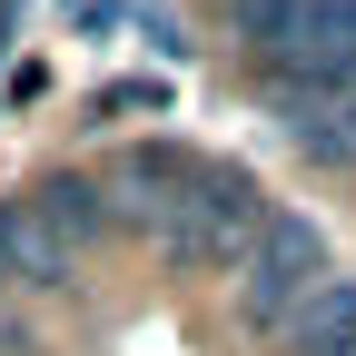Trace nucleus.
<instances>
[{"label":"nucleus","instance_id":"3","mask_svg":"<svg viewBox=\"0 0 356 356\" xmlns=\"http://www.w3.org/2000/svg\"><path fill=\"white\" fill-rule=\"evenodd\" d=\"M70 257H79V248L40 218V198H0V277H20V287H60Z\"/></svg>","mask_w":356,"mask_h":356},{"label":"nucleus","instance_id":"5","mask_svg":"<svg viewBox=\"0 0 356 356\" xmlns=\"http://www.w3.org/2000/svg\"><path fill=\"white\" fill-rule=\"evenodd\" d=\"M30 198H40V218H50V228H60L70 248H79L89 228H99V188H89V178H50V188H30Z\"/></svg>","mask_w":356,"mask_h":356},{"label":"nucleus","instance_id":"6","mask_svg":"<svg viewBox=\"0 0 356 356\" xmlns=\"http://www.w3.org/2000/svg\"><path fill=\"white\" fill-rule=\"evenodd\" d=\"M287 20H297V0H228V30L248 40L257 60H267V50H277V40H287Z\"/></svg>","mask_w":356,"mask_h":356},{"label":"nucleus","instance_id":"4","mask_svg":"<svg viewBox=\"0 0 356 356\" xmlns=\"http://www.w3.org/2000/svg\"><path fill=\"white\" fill-rule=\"evenodd\" d=\"M297 356H356V277H327L317 297L297 307V327H287Z\"/></svg>","mask_w":356,"mask_h":356},{"label":"nucleus","instance_id":"2","mask_svg":"<svg viewBox=\"0 0 356 356\" xmlns=\"http://www.w3.org/2000/svg\"><path fill=\"white\" fill-rule=\"evenodd\" d=\"M277 89H356V0H297L287 40L267 50Z\"/></svg>","mask_w":356,"mask_h":356},{"label":"nucleus","instance_id":"1","mask_svg":"<svg viewBox=\"0 0 356 356\" xmlns=\"http://www.w3.org/2000/svg\"><path fill=\"white\" fill-rule=\"evenodd\" d=\"M327 287V238L307 228L297 208H267V228L238 267V317L248 327H297V307Z\"/></svg>","mask_w":356,"mask_h":356}]
</instances>
